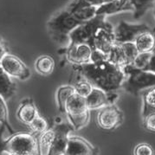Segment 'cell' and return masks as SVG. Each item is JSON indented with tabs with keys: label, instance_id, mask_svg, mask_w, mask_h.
<instances>
[{
	"label": "cell",
	"instance_id": "6da1fadb",
	"mask_svg": "<svg viewBox=\"0 0 155 155\" xmlns=\"http://www.w3.org/2000/svg\"><path fill=\"white\" fill-rule=\"evenodd\" d=\"M73 68L80 72L93 87L101 88L106 92H114L121 88L126 79L123 68L107 60L73 65Z\"/></svg>",
	"mask_w": 155,
	"mask_h": 155
},
{
	"label": "cell",
	"instance_id": "7a4b0ae2",
	"mask_svg": "<svg viewBox=\"0 0 155 155\" xmlns=\"http://www.w3.org/2000/svg\"><path fill=\"white\" fill-rule=\"evenodd\" d=\"M83 23L85 22H81L76 18L68 8H65L48 21L47 29L49 35L54 42L58 44L68 45L71 31Z\"/></svg>",
	"mask_w": 155,
	"mask_h": 155
},
{
	"label": "cell",
	"instance_id": "3957f363",
	"mask_svg": "<svg viewBox=\"0 0 155 155\" xmlns=\"http://www.w3.org/2000/svg\"><path fill=\"white\" fill-rule=\"evenodd\" d=\"M0 154L35 155L39 154L37 134L31 133H14L3 143Z\"/></svg>",
	"mask_w": 155,
	"mask_h": 155
},
{
	"label": "cell",
	"instance_id": "277c9868",
	"mask_svg": "<svg viewBox=\"0 0 155 155\" xmlns=\"http://www.w3.org/2000/svg\"><path fill=\"white\" fill-rule=\"evenodd\" d=\"M126 79L121 88L127 92L137 96L143 89L155 86V73L135 68L133 65L123 67Z\"/></svg>",
	"mask_w": 155,
	"mask_h": 155
},
{
	"label": "cell",
	"instance_id": "5b68a950",
	"mask_svg": "<svg viewBox=\"0 0 155 155\" xmlns=\"http://www.w3.org/2000/svg\"><path fill=\"white\" fill-rule=\"evenodd\" d=\"M64 114L76 131L87 126L90 120V110L86 98L75 92L67 101Z\"/></svg>",
	"mask_w": 155,
	"mask_h": 155
},
{
	"label": "cell",
	"instance_id": "8992f818",
	"mask_svg": "<svg viewBox=\"0 0 155 155\" xmlns=\"http://www.w3.org/2000/svg\"><path fill=\"white\" fill-rule=\"evenodd\" d=\"M105 18L104 15H95L92 18L94 23L92 43L93 50L96 49L107 55L115 42V38L113 25L107 22Z\"/></svg>",
	"mask_w": 155,
	"mask_h": 155
},
{
	"label": "cell",
	"instance_id": "52a82bcc",
	"mask_svg": "<svg viewBox=\"0 0 155 155\" xmlns=\"http://www.w3.org/2000/svg\"><path fill=\"white\" fill-rule=\"evenodd\" d=\"M139 54L134 43L114 42L107 54V61L123 68L132 64Z\"/></svg>",
	"mask_w": 155,
	"mask_h": 155
},
{
	"label": "cell",
	"instance_id": "ba28073f",
	"mask_svg": "<svg viewBox=\"0 0 155 155\" xmlns=\"http://www.w3.org/2000/svg\"><path fill=\"white\" fill-rule=\"evenodd\" d=\"M124 122V114L114 104L100 108L97 115V124L101 129L113 131Z\"/></svg>",
	"mask_w": 155,
	"mask_h": 155
},
{
	"label": "cell",
	"instance_id": "9c48e42d",
	"mask_svg": "<svg viewBox=\"0 0 155 155\" xmlns=\"http://www.w3.org/2000/svg\"><path fill=\"white\" fill-rule=\"evenodd\" d=\"M92 48L86 44H68L58 50V54L65 56L66 60L73 65H81L91 62Z\"/></svg>",
	"mask_w": 155,
	"mask_h": 155
},
{
	"label": "cell",
	"instance_id": "30bf717a",
	"mask_svg": "<svg viewBox=\"0 0 155 155\" xmlns=\"http://www.w3.org/2000/svg\"><path fill=\"white\" fill-rule=\"evenodd\" d=\"M0 67L11 77L18 78L21 81H25L31 77V70L18 56L8 54L3 57L0 62Z\"/></svg>",
	"mask_w": 155,
	"mask_h": 155
},
{
	"label": "cell",
	"instance_id": "8fae6325",
	"mask_svg": "<svg viewBox=\"0 0 155 155\" xmlns=\"http://www.w3.org/2000/svg\"><path fill=\"white\" fill-rule=\"evenodd\" d=\"M55 131V140L50 152V155H65L69 134L74 131L69 121H61L52 125Z\"/></svg>",
	"mask_w": 155,
	"mask_h": 155
},
{
	"label": "cell",
	"instance_id": "7c38bea8",
	"mask_svg": "<svg viewBox=\"0 0 155 155\" xmlns=\"http://www.w3.org/2000/svg\"><path fill=\"white\" fill-rule=\"evenodd\" d=\"M147 31H150V28L145 24H129L125 21H120L117 29L114 31L115 42L134 43L141 33Z\"/></svg>",
	"mask_w": 155,
	"mask_h": 155
},
{
	"label": "cell",
	"instance_id": "4fadbf2b",
	"mask_svg": "<svg viewBox=\"0 0 155 155\" xmlns=\"http://www.w3.org/2000/svg\"><path fill=\"white\" fill-rule=\"evenodd\" d=\"M117 99L118 95L114 92H106L101 88L93 87L90 94L86 97V101L89 110L91 111L114 104Z\"/></svg>",
	"mask_w": 155,
	"mask_h": 155
},
{
	"label": "cell",
	"instance_id": "5bb4252c",
	"mask_svg": "<svg viewBox=\"0 0 155 155\" xmlns=\"http://www.w3.org/2000/svg\"><path fill=\"white\" fill-rule=\"evenodd\" d=\"M99 153L97 147L80 136L68 137L65 155H95Z\"/></svg>",
	"mask_w": 155,
	"mask_h": 155
},
{
	"label": "cell",
	"instance_id": "9a60e30c",
	"mask_svg": "<svg viewBox=\"0 0 155 155\" xmlns=\"http://www.w3.org/2000/svg\"><path fill=\"white\" fill-rule=\"evenodd\" d=\"M93 27L94 23L92 18L77 26L69 34L68 44H88L93 50V43H92Z\"/></svg>",
	"mask_w": 155,
	"mask_h": 155
},
{
	"label": "cell",
	"instance_id": "2e32d148",
	"mask_svg": "<svg viewBox=\"0 0 155 155\" xmlns=\"http://www.w3.org/2000/svg\"><path fill=\"white\" fill-rule=\"evenodd\" d=\"M125 12H134V7L129 0H113L100 5L96 10V15H114Z\"/></svg>",
	"mask_w": 155,
	"mask_h": 155
},
{
	"label": "cell",
	"instance_id": "e0dca14e",
	"mask_svg": "<svg viewBox=\"0 0 155 155\" xmlns=\"http://www.w3.org/2000/svg\"><path fill=\"white\" fill-rule=\"evenodd\" d=\"M38 114L39 113L34 101L31 98H25L21 101L18 108L17 117L19 121L29 126Z\"/></svg>",
	"mask_w": 155,
	"mask_h": 155
},
{
	"label": "cell",
	"instance_id": "ac0fdd59",
	"mask_svg": "<svg viewBox=\"0 0 155 155\" xmlns=\"http://www.w3.org/2000/svg\"><path fill=\"white\" fill-rule=\"evenodd\" d=\"M74 73L69 79V84L74 87L75 93L86 98L91 92L93 86L80 72L74 69Z\"/></svg>",
	"mask_w": 155,
	"mask_h": 155
},
{
	"label": "cell",
	"instance_id": "d6986e66",
	"mask_svg": "<svg viewBox=\"0 0 155 155\" xmlns=\"http://www.w3.org/2000/svg\"><path fill=\"white\" fill-rule=\"evenodd\" d=\"M17 91V85L11 76L0 67V96L5 101L12 98Z\"/></svg>",
	"mask_w": 155,
	"mask_h": 155
},
{
	"label": "cell",
	"instance_id": "ffe728a7",
	"mask_svg": "<svg viewBox=\"0 0 155 155\" xmlns=\"http://www.w3.org/2000/svg\"><path fill=\"white\" fill-rule=\"evenodd\" d=\"M134 44L139 53L153 52L155 50V32L151 30L143 32L137 37Z\"/></svg>",
	"mask_w": 155,
	"mask_h": 155
},
{
	"label": "cell",
	"instance_id": "44dd1931",
	"mask_svg": "<svg viewBox=\"0 0 155 155\" xmlns=\"http://www.w3.org/2000/svg\"><path fill=\"white\" fill-rule=\"evenodd\" d=\"M54 140H55V131L51 125L47 130L38 134L37 140H38L39 154L50 155V152L53 146Z\"/></svg>",
	"mask_w": 155,
	"mask_h": 155
},
{
	"label": "cell",
	"instance_id": "7402d4cb",
	"mask_svg": "<svg viewBox=\"0 0 155 155\" xmlns=\"http://www.w3.org/2000/svg\"><path fill=\"white\" fill-rule=\"evenodd\" d=\"M55 60L49 55L39 56L35 62V69L41 75H50L55 69Z\"/></svg>",
	"mask_w": 155,
	"mask_h": 155
},
{
	"label": "cell",
	"instance_id": "603a6c76",
	"mask_svg": "<svg viewBox=\"0 0 155 155\" xmlns=\"http://www.w3.org/2000/svg\"><path fill=\"white\" fill-rule=\"evenodd\" d=\"M142 99V117L149 113L155 112V86L145 88L141 91Z\"/></svg>",
	"mask_w": 155,
	"mask_h": 155
},
{
	"label": "cell",
	"instance_id": "cb8c5ba5",
	"mask_svg": "<svg viewBox=\"0 0 155 155\" xmlns=\"http://www.w3.org/2000/svg\"><path fill=\"white\" fill-rule=\"evenodd\" d=\"M74 93V87L70 84L63 85L57 88L56 93V100L57 103V107L59 112L62 114L65 113V106L68 98Z\"/></svg>",
	"mask_w": 155,
	"mask_h": 155
},
{
	"label": "cell",
	"instance_id": "d4e9b609",
	"mask_svg": "<svg viewBox=\"0 0 155 155\" xmlns=\"http://www.w3.org/2000/svg\"><path fill=\"white\" fill-rule=\"evenodd\" d=\"M134 7V18H140L150 9L155 6V0H129Z\"/></svg>",
	"mask_w": 155,
	"mask_h": 155
},
{
	"label": "cell",
	"instance_id": "484cf974",
	"mask_svg": "<svg viewBox=\"0 0 155 155\" xmlns=\"http://www.w3.org/2000/svg\"><path fill=\"white\" fill-rule=\"evenodd\" d=\"M71 12L74 14V16L77 19H79L81 22L88 21L96 15V10L98 7L96 6H84L78 7L74 9H70L67 7Z\"/></svg>",
	"mask_w": 155,
	"mask_h": 155
},
{
	"label": "cell",
	"instance_id": "4316f807",
	"mask_svg": "<svg viewBox=\"0 0 155 155\" xmlns=\"http://www.w3.org/2000/svg\"><path fill=\"white\" fill-rule=\"evenodd\" d=\"M29 127L31 128L33 134L38 135L45 130H47L50 127V125H49V122L46 120V119L38 114L35 119L29 124Z\"/></svg>",
	"mask_w": 155,
	"mask_h": 155
},
{
	"label": "cell",
	"instance_id": "83f0119b",
	"mask_svg": "<svg viewBox=\"0 0 155 155\" xmlns=\"http://www.w3.org/2000/svg\"><path fill=\"white\" fill-rule=\"evenodd\" d=\"M0 124L5 127L10 134H13L15 132L13 131L12 126L9 122L8 118V108H7L6 101L0 96Z\"/></svg>",
	"mask_w": 155,
	"mask_h": 155
},
{
	"label": "cell",
	"instance_id": "f1b7e54d",
	"mask_svg": "<svg viewBox=\"0 0 155 155\" xmlns=\"http://www.w3.org/2000/svg\"><path fill=\"white\" fill-rule=\"evenodd\" d=\"M108 1H110V0H74L71 4L68 5V7L70 9L84 6L99 7L100 5L105 4Z\"/></svg>",
	"mask_w": 155,
	"mask_h": 155
},
{
	"label": "cell",
	"instance_id": "f546056e",
	"mask_svg": "<svg viewBox=\"0 0 155 155\" xmlns=\"http://www.w3.org/2000/svg\"><path fill=\"white\" fill-rule=\"evenodd\" d=\"M153 52H145V53H139L136 58L134 59V62L131 64L134 67L140 69H145V68L147 66L149 60Z\"/></svg>",
	"mask_w": 155,
	"mask_h": 155
},
{
	"label": "cell",
	"instance_id": "4dcf8cb0",
	"mask_svg": "<svg viewBox=\"0 0 155 155\" xmlns=\"http://www.w3.org/2000/svg\"><path fill=\"white\" fill-rule=\"evenodd\" d=\"M144 128L148 132L155 133V112L149 113L146 116L142 117Z\"/></svg>",
	"mask_w": 155,
	"mask_h": 155
},
{
	"label": "cell",
	"instance_id": "1f68e13d",
	"mask_svg": "<svg viewBox=\"0 0 155 155\" xmlns=\"http://www.w3.org/2000/svg\"><path fill=\"white\" fill-rule=\"evenodd\" d=\"M154 153L153 148L147 143L138 144L134 150V155H153Z\"/></svg>",
	"mask_w": 155,
	"mask_h": 155
},
{
	"label": "cell",
	"instance_id": "d6a6232c",
	"mask_svg": "<svg viewBox=\"0 0 155 155\" xmlns=\"http://www.w3.org/2000/svg\"><path fill=\"white\" fill-rule=\"evenodd\" d=\"M90 60H91L90 62H100L102 61H106V60H107V55L100 50H96V49H94L92 50Z\"/></svg>",
	"mask_w": 155,
	"mask_h": 155
},
{
	"label": "cell",
	"instance_id": "836d02e7",
	"mask_svg": "<svg viewBox=\"0 0 155 155\" xmlns=\"http://www.w3.org/2000/svg\"><path fill=\"white\" fill-rule=\"evenodd\" d=\"M7 53H8V48H7L6 43L4 41L2 37H0V62Z\"/></svg>",
	"mask_w": 155,
	"mask_h": 155
},
{
	"label": "cell",
	"instance_id": "e575fe53",
	"mask_svg": "<svg viewBox=\"0 0 155 155\" xmlns=\"http://www.w3.org/2000/svg\"><path fill=\"white\" fill-rule=\"evenodd\" d=\"M144 70H147V71H151V72L155 73V51H153V55H152L150 60H149L147 66L145 68Z\"/></svg>",
	"mask_w": 155,
	"mask_h": 155
},
{
	"label": "cell",
	"instance_id": "d590c367",
	"mask_svg": "<svg viewBox=\"0 0 155 155\" xmlns=\"http://www.w3.org/2000/svg\"><path fill=\"white\" fill-rule=\"evenodd\" d=\"M154 16H155V9H154ZM153 31H154V32H155V28L153 29Z\"/></svg>",
	"mask_w": 155,
	"mask_h": 155
},
{
	"label": "cell",
	"instance_id": "8d00e7d4",
	"mask_svg": "<svg viewBox=\"0 0 155 155\" xmlns=\"http://www.w3.org/2000/svg\"><path fill=\"white\" fill-rule=\"evenodd\" d=\"M110 1H113V0H110Z\"/></svg>",
	"mask_w": 155,
	"mask_h": 155
}]
</instances>
